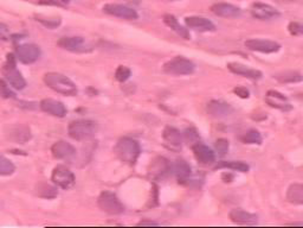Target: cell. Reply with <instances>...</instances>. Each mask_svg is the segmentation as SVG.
Masks as SVG:
<instances>
[{"instance_id": "32", "label": "cell", "mask_w": 303, "mask_h": 228, "mask_svg": "<svg viewBox=\"0 0 303 228\" xmlns=\"http://www.w3.org/2000/svg\"><path fill=\"white\" fill-rule=\"evenodd\" d=\"M15 167L8 158L0 155V176H8L14 173Z\"/></svg>"}, {"instance_id": "5", "label": "cell", "mask_w": 303, "mask_h": 228, "mask_svg": "<svg viewBox=\"0 0 303 228\" xmlns=\"http://www.w3.org/2000/svg\"><path fill=\"white\" fill-rule=\"evenodd\" d=\"M2 73H4L6 80L8 83L15 89H24L26 87V81L20 74V71L15 68V61L13 55H7V62L2 68Z\"/></svg>"}, {"instance_id": "21", "label": "cell", "mask_w": 303, "mask_h": 228, "mask_svg": "<svg viewBox=\"0 0 303 228\" xmlns=\"http://www.w3.org/2000/svg\"><path fill=\"white\" fill-rule=\"evenodd\" d=\"M185 24L187 27L193 29L201 32H207V31H214L215 26L211 20L206 19L204 17H198V15H192V17L185 18Z\"/></svg>"}, {"instance_id": "11", "label": "cell", "mask_w": 303, "mask_h": 228, "mask_svg": "<svg viewBox=\"0 0 303 228\" xmlns=\"http://www.w3.org/2000/svg\"><path fill=\"white\" fill-rule=\"evenodd\" d=\"M103 12L109 15L122 18L126 20H135L139 18L137 12L132 7H128L126 5L120 4H107L103 6Z\"/></svg>"}, {"instance_id": "31", "label": "cell", "mask_w": 303, "mask_h": 228, "mask_svg": "<svg viewBox=\"0 0 303 228\" xmlns=\"http://www.w3.org/2000/svg\"><path fill=\"white\" fill-rule=\"evenodd\" d=\"M240 140H242L244 144H249V145L257 144V145H259L262 143V140H263V138H262V134L259 133V131L255 130V129H251V130L246 131V132L243 134L242 137H240Z\"/></svg>"}, {"instance_id": "28", "label": "cell", "mask_w": 303, "mask_h": 228, "mask_svg": "<svg viewBox=\"0 0 303 228\" xmlns=\"http://www.w3.org/2000/svg\"><path fill=\"white\" fill-rule=\"evenodd\" d=\"M173 171L177 175L178 179H179V182L187 181V179L191 176V167L184 159H178L177 163L173 167Z\"/></svg>"}, {"instance_id": "37", "label": "cell", "mask_w": 303, "mask_h": 228, "mask_svg": "<svg viewBox=\"0 0 303 228\" xmlns=\"http://www.w3.org/2000/svg\"><path fill=\"white\" fill-rule=\"evenodd\" d=\"M0 96L4 99H14L15 98V94L12 92V89L8 87V84L1 79H0Z\"/></svg>"}, {"instance_id": "46", "label": "cell", "mask_w": 303, "mask_h": 228, "mask_svg": "<svg viewBox=\"0 0 303 228\" xmlns=\"http://www.w3.org/2000/svg\"><path fill=\"white\" fill-rule=\"evenodd\" d=\"M62 1H64V2H65V1H67V2H68V1H69V0H62Z\"/></svg>"}, {"instance_id": "15", "label": "cell", "mask_w": 303, "mask_h": 228, "mask_svg": "<svg viewBox=\"0 0 303 228\" xmlns=\"http://www.w3.org/2000/svg\"><path fill=\"white\" fill-rule=\"evenodd\" d=\"M227 69H229L231 73L254 81L261 80L262 76H263V73H262L261 70L250 68L245 64L238 63V62H230V63H227Z\"/></svg>"}, {"instance_id": "7", "label": "cell", "mask_w": 303, "mask_h": 228, "mask_svg": "<svg viewBox=\"0 0 303 228\" xmlns=\"http://www.w3.org/2000/svg\"><path fill=\"white\" fill-rule=\"evenodd\" d=\"M51 181L54 182L55 186L68 190L73 188L76 180H75V175L73 174V171L69 170L64 165H57V167L54 169V171H52Z\"/></svg>"}, {"instance_id": "44", "label": "cell", "mask_w": 303, "mask_h": 228, "mask_svg": "<svg viewBox=\"0 0 303 228\" xmlns=\"http://www.w3.org/2000/svg\"><path fill=\"white\" fill-rule=\"evenodd\" d=\"M129 2H135V4H139V0H127Z\"/></svg>"}, {"instance_id": "45", "label": "cell", "mask_w": 303, "mask_h": 228, "mask_svg": "<svg viewBox=\"0 0 303 228\" xmlns=\"http://www.w3.org/2000/svg\"><path fill=\"white\" fill-rule=\"evenodd\" d=\"M164 1H176V0H164Z\"/></svg>"}, {"instance_id": "25", "label": "cell", "mask_w": 303, "mask_h": 228, "mask_svg": "<svg viewBox=\"0 0 303 228\" xmlns=\"http://www.w3.org/2000/svg\"><path fill=\"white\" fill-rule=\"evenodd\" d=\"M164 23L170 27L171 30H173L177 35H179L181 38L184 39H190V32L189 30L181 25L179 21L177 20V18L172 14H165L164 15Z\"/></svg>"}, {"instance_id": "24", "label": "cell", "mask_w": 303, "mask_h": 228, "mask_svg": "<svg viewBox=\"0 0 303 228\" xmlns=\"http://www.w3.org/2000/svg\"><path fill=\"white\" fill-rule=\"evenodd\" d=\"M230 220L235 224L240 225H254L257 223V215L249 213L243 209H232L229 214Z\"/></svg>"}, {"instance_id": "43", "label": "cell", "mask_w": 303, "mask_h": 228, "mask_svg": "<svg viewBox=\"0 0 303 228\" xmlns=\"http://www.w3.org/2000/svg\"><path fill=\"white\" fill-rule=\"evenodd\" d=\"M289 226H303V223H292V224H288Z\"/></svg>"}, {"instance_id": "2", "label": "cell", "mask_w": 303, "mask_h": 228, "mask_svg": "<svg viewBox=\"0 0 303 228\" xmlns=\"http://www.w3.org/2000/svg\"><path fill=\"white\" fill-rule=\"evenodd\" d=\"M44 83L59 94L74 96L77 94L76 84L69 77L61 73H46L44 75Z\"/></svg>"}, {"instance_id": "30", "label": "cell", "mask_w": 303, "mask_h": 228, "mask_svg": "<svg viewBox=\"0 0 303 228\" xmlns=\"http://www.w3.org/2000/svg\"><path fill=\"white\" fill-rule=\"evenodd\" d=\"M57 188L51 186V184L40 183L39 186L37 187V195L43 199H54L57 196Z\"/></svg>"}, {"instance_id": "38", "label": "cell", "mask_w": 303, "mask_h": 228, "mask_svg": "<svg viewBox=\"0 0 303 228\" xmlns=\"http://www.w3.org/2000/svg\"><path fill=\"white\" fill-rule=\"evenodd\" d=\"M288 31L292 36H303V24L292 21L288 25Z\"/></svg>"}, {"instance_id": "40", "label": "cell", "mask_w": 303, "mask_h": 228, "mask_svg": "<svg viewBox=\"0 0 303 228\" xmlns=\"http://www.w3.org/2000/svg\"><path fill=\"white\" fill-rule=\"evenodd\" d=\"M10 36V31H8L7 25L0 23V42H5L8 39Z\"/></svg>"}, {"instance_id": "22", "label": "cell", "mask_w": 303, "mask_h": 228, "mask_svg": "<svg viewBox=\"0 0 303 228\" xmlns=\"http://www.w3.org/2000/svg\"><path fill=\"white\" fill-rule=\"evenodd\" d=\"M211 11L218 17L223 18H237L242 13L239 7H237L235 5L226 4V2H218V4L212 5Z\"/></svg>"}, {"instance_id": "6", "label": "cell", "mask_w": 303, "mask_h": 228, "mask_svg": "<svg viewBox=\"0 0 303 228\" xmlns=\"http://www.w3.org/2000/svg\"><path fill=\"white\" fill-rule=\"evenodd\" d=\"M98 205L104 213L109 215H120L124 212L123 205L117 196L110 192L102 193L98 200Z\"/></svg>"}, {"instance_id": "34", "label": "cell", "mask_w": 303, "mask_h": 228, "mask_svg": "<svg viewBox=\"0 0 303 228\" xmlns=\"http://www.w3.org/2000/svg\"><path fill=\"white\" fill-rule=\"evenodd\" d=\"M130 75H132V71L126 65H120L117 68L116 71H115V79L120 82H126V81L129 79Z\"/></svg>"}, {"instance_id": "14", "label": "cell", "mask_w": 303, "mask_h": 228, "mask_svg": "<svg viewBox=\"0 0 303 228\" xmlns=\"http://www.w3.org/2000/svg\"><path fill=\"white\" fill-rule=\"evenodd\" d=\"M206 111L211 117L221 119V118H226L232 114L235 109L227 102L220 101V100H211L206 106Z\"/></svg>"}, {"instance_id": "39", "label": "cell", "mask_w": 303, "mask_h": 228, "mask_svg": "<svg viewBox=\"0 0 303 228\" xmlns=\"http://www.w3.org/2000/svg\"><path fill=\"white\" fill-rule=\"evenodd\" d=\"M233 93H235L237 96H239V98H242V99H249L250 98L249 89L245 88V87H243V86L235 87V88H233Z\"/></svg>"}, {"instance_id": "19", "label": "cell", "mask_w": 303, "mask_h": 228, "mask_svg": "<svg viewBox=\"0 0 303 228\" xmlns=\"http://www.w3.org/2000/svg\"><path fill=\"white\" fill-rule=\"evenodd\" d=\"M39 107L43 112L48 113L50 115H54V117L63 118L67 114V108L65 106L62 104L61 101L54 99H44L40 101Z\"/></svg>"}, {"instance_id": "23", "label": "cell", "mask_w": 303, "mask_h": 228, "mask_svg": "<svg viewBox=\"0 0 303 228\" xmlns=\"http://www.w3.org/2000/svg\"><path fill=\"white\" fill-rule=\"evenodd\" d=\"M171 164L166 158L157 157L152 162L151 168H149V175L153 179H162L165 175H167L171 171Z\"/></svg>"}, {"instance_id": "20", "label": "cell", "mask_w": 303, "mask_h": 228, "mask_svg": "<svg viewBox=\"0 0 303 228\" xmlns=\"http://www.w3.org/2000/svg\"><path fill=\"white\" fill-rule=\"evenodd\" d=\"M162 138H164L165 144L172 150H179L183 145V134L176 127L167 126L165 127L162 132Z\"/></svg>"}, {"instance_id": "13", "label": "cell", "mask_w": 303, "mask_h": 228, "mask_svg": "<svg viewBox=\"0 0 303 228\" xmlns=\"http://www.w3.org/2000/svg\"><path fill=\"white\" fill-rule=\"evenodd\" d=\"M265 102H267L270 107L280 109V111L288 112L293 109V106L290 105L288 98H287L284 94H282V93L277 92V90L274 89H270L267 92V95H265Z\"/></svg>"}, {"instance_id": "3", "label": "cell", "mask_w": 303, "mask_h": 228, "mask_svg": "<svg viewBox=\"0 0 303 228\" xmlns=\"http://www.w3.org/2000/svg\"><path fill=\"white\" fill-rule=\"evenodd\" d=\"M98 132V124L92 120H75L68 126V133L71 139L82 142L93 138Z\"/></svg>"}, {"instance_id": "35", "label": "cell", "mask_w": 303, "mask_h": 228, "mask_svg": "<svg viewBox=\"0 0 303 228\" xmlns=\"http://www.w3.org/2000/svg\"><path fill=\"white\" fill-rule=\"evenodd\" d=\"M36 18V20H38L39 23H42L48 29H54V27H57L61 24V18H43L42 15H37Z\"/></svg>"}, {"instance_id": "12", "label": "cell", "mask_w": 303, "mask_h": 228, "mask_svg": "<svg viewBox=\"0 0 303 228\" xmlns=\"http://www.w3.org/2000/svg\"><path fill=\"white\" fill-rule=\"evenodd\" d=\"M251 15L259 20H269L280 17V12L277 8L264 2H254L251 6Z\"/></svg>"}, {"instance_id": "27", "label": "cell", "mask_w": 303, "mask_h": 228, "mask_svg": "<svg viewBox=\"0 0 303 228\" xmlns=\"http://www.w3.org/2000/svg\"><path fill=\"white\" fill-rule=\"evenodd\" d=\"M274 77L280 83H299L303 81V75L296 70L281 71L274 75Z\"/></svg>"}, {"instance_id": "18", "label": "cell", "mask_w": 303, "mask_h": 228, "mask_svg": "<svg viewBox=\"0 0 303 228\" xmlns=\"http://www.w3.org/2000/svg\"><path fill=\"white\" fill-rule=\"evenodd\" d=\"M51 152L55 158L64 159V161H70L76 156V149L65 140H59L55 143L51 148Z\"/></svg>"}, {"instance_id": "9", "label": "cell", "mask_w": 303, "mask_h": 228, "mask_svg": "<svg viewBox=\"0 0 303 228\" xmlns=\"http://www.w3.org/2000/svg\"><path fill=\"white\" fill-rule=\"evenodd\" d=\"M57 45L71 52H89L93 49L82 37H62Z\"/></svg>"}, {"instance_id": "17", "label": "cell", "mask_w": 303, "mask_h": 228, "mask_svg": "<svg viewBox=\"0 0 303 228\" xmlns=\"http://www.w3.org/2000/svg\"><path fill=\"white\" fill-rule=\"evenodd\" d=\"M6 136L12 142L18 143V144H25L31 139L32 134H31L29 127L25 126V125H13L6 131Z\"/></svg>"}, {"instance_id": "8", "label": "cell", "mask_w": 303, "mask_h": 228, "mask_svg": "<svg viewBox=\"0 0 303 228\" xmlns=\"http://www.w3.org/2000/svg\"><path fill=\"white\" fill-rule=\"evenodd\" d=\"M42 51L40 48L36 44H21L15 49V56L21 63L31 64L39 60Z\"/></svg>"}, {"instance_id": "1", "label": "cell", "mask_w": 303, "mask_h": 228, "mask_svg": "<svg viewBox=\"0 0 303 228\" xmlns=\"http://www.w3.org/2000/svg\"><path fill=\"white\" fill-rule=\"evenodd\" d=\"M114 152L121 162L128 165H134L141 154V148L135 139L129 137H123L118 139L114 148Z\"/></svg>"}, {"instance_id": "42", "label": "cell", "mask_w": 303, "mask_h": 228, "mask_svg": "<svg viewBox=\"0 0 303 228\" xmlns=\"http://www.w3.org/2000/svg\"><path fill=\"white\" fill-rule=\"evenodd\" d=\"M221 179H223L224 182H231L230 180H233V175H231V174H223V175H221Z\"/></svg>"}, {"instance_id": "29", "label": "cell", "mask_w": 303, "mask_h": 228, "mask_svg": "<svg viewBox=\"0 0 303 228\" xmlns=\"http://www.w3.org/2000/svg\"><path fill=\"white\" fill-rule=\"evenodd\" d=\"M218 169H229V170L239 171V173H248L250 170V167L246 163H244V162L223 161L214 167V170H218Z\"/></svg>"}, {"instance_id": "16", "label": "cell", "mask_w": 303, "mask_h": 228, "mask_svg": "<svg viewBox=\"0 0 303 228\" xmlns=\"http://www.w3.org/2000/svg\"><path fill=\"white\" fill-rule=\"evenodd\" d=\"M192 151L193 155H195V158L199 164L211 165L215 162V154L213 152V150L208 148L207 145L202 144L201 142L192 145Z\"/></svg>"}, {"instance_id": "33", "label": "cell", "mask_w": 303, "mask_h": 228, "mask_svg": "<svg viewBox=\"0 0 303 228\" xmlns=\"http://www.w3.org/2000/svg\"><path fill=\"white\" fill-rule=\"evenodd\" d=\"M184 138H185L189 144H191V146L201 142V137H199L198 131H197L195 127H190V129L185 130V132H184Z\"/></svg>"}, {"instance_id": "26", "label": "cell", "mask_w": 303, "mask_h": 228, "mask_svg": "<svg viewBox=\"0 0 303 228\" xmlns=\"http://www.w3.org/2000/svg\"><path fill=\"white\" fill-rule=\"evenodd\" d=\"M287 200L293 205H303V184H292L287 190Z\"/></svg>"}, {"instance_id": "41", "label": "cell", "mask_w": 303, "mask_h": 228, "mask_svg": "<svg viewBox=\"0 0 303 228\" xmlns=\"http://www.w3.org/2000/svg\"><path fill=\"white\" fill-rule=\"evenodd\" d=\"M137 225H139V226H158V224L154 223V221H146V220L140 221Z\"/></svg>"}, {"instance_id": "10", "label": "cell", "mask_w": 303, "mask_h": 228, "mask_svg": "<svg viewBox=\"0 0 303 228\" xmlns=\"http://www.w3.org/2000/svg\"><path fill=\"white\" fill-rule=\"evenodd\" d=\"M245 46L251 51L262 52V54H274L281 49V45L277 42L269 39L251 38L245 42Z\"/></svg>"}, {"instance_id": "4", "label": "cell", "mask_w": 303, "mask_h": 228, "mask_svg": "<svg viewBox=\"0 0 303 228\" xmlns=\"http://www.w3.org/2000/svg\"><path fill=\"white\" fill-rule=\"evenodd\" d=\"M196 65L189 58L183 57V56H177L172 58L164 64V71L171 75H191L195 73Z\"/></svg>"}, {"instance_id": "36", "label": "cell", "mask_w": 303, "mask_h": 228, "mask_svg": "<svg viewBox=\"0 0 303 228\" xmlns=\"http://www.w3.org/2000/svg\"><path fill=\"white\" fill-rule=\"evenodd\" d=\"M229 140L225 138H219L215 140V150H217L218 155L225 156L229 151Z\"/></svg>"}]
</instances>
